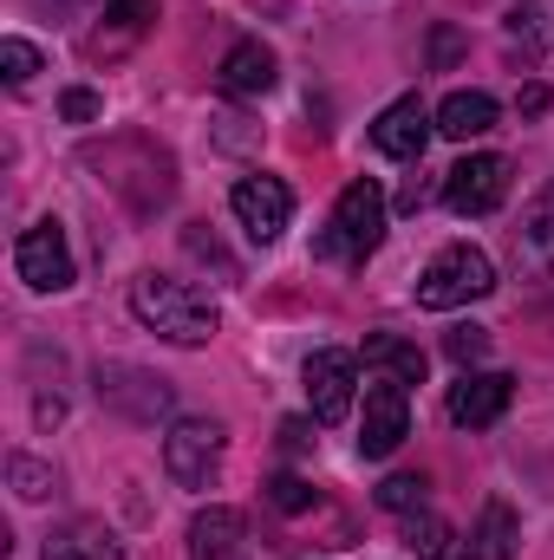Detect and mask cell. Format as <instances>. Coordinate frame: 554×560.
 Listing matches in <instances>:
<instances>
[{
    "label": "cell",
    "instance_id": "cell-1",
    "mask_svg": "<svg viewBox=\"0 0 554 560\" xmlns=\"http://www.w3.org/2000/svg\"><path fill=\"white\" fill-rule=\"evenodd\" d=\"M131 313H138L143 332H157L170 346H209L216 339V306L189 280H170V275L131 280Z\"/></svg>",
    "mask_w": 554,
    "mask_h": 560
},
{
    "label": "cell",
    "instance_id": "cell-2",
    "mask_svg": "<svg viewBox=\"0 0 554 560\" xmlns=\"http://www.w3.org/2000/svg\"><path fill=\"white\" fill-rule=\"evenodd\" d=\"M379 242H385V189H379L372 176H359V183L339 189L333 222H326V235H320V255H333V261H366Z\"/></svg>",
    "mask_w": 554,
    "mask_h": 560
},
{
    "label": "cell",
    "instance_id": "cell-3",
    "mask_svg": "<svg viewBox=\"0 0 554 560\" xmlns=\"http://www.w3.org/2000/svg\"><path fill=\"white\" fill-rule=\"evenodd\" d=\"M483 293H496V268H489V255L470 248V242H450V248L417 275V306H424V313H450V306H470V300H483Z\"/></svg>",
    "mask_w": 554,
    "mask_h": 560
},
{
    "label": "cell",
    "instance_id": "cell-4",
    "mask_svg": "<svg viewBox=\"0 0 554 560\" xmlns=\"http://www.w3.org/2000/svg\"><path fill=\"white\" fill-rule=\"evenodd\" d=\"M405 436H412V392L399 378L372 372V385H366V423H359V456L385 463Z\"/></svg>",
    "mask_w": 554,
    "mask_h": 560
},
{
    "label": "cell",
    "instance_id": "cell-5",
    "mask_svg": "<svg viewBox=\"0 0 554 560\" xmlns=\"http://www.w3.org/2000/svg\"><path fill=\"white\" fill-rule=\"evenodd\" d=\"M216 463H222V423H209V418H176L170 423V436H163V469H170V482L203 489V482L216 476Z\"/></svg>",
    "mask_w": 554,
    "mask_h": 560
},
{
    "label": "cell",
    "instance_id": "cell-6",
    "mask_svg": "<svg viewBox=\"0 0 554 560\" xmlns=\"http://www.w3.org/2000/svg\"><path fill=\"white\" fill-rule=\"evenodd\" d=\"M229 209H235V222H242V235L249 242H280L287 235V222H293V196H287V183L280 176H242L235 183V196H229Z\"/></svg>",
    "mask_w": 554,
    "mask_h": 560
},
{
    "label": "cell",
    "instance_id": "cell-7",
    "mask_svg": "<svg viewBox=\"0 0 554 560\" xmlns=\"http://www.w3.org/2000/svg\"><path fill=\"white\" fill-rule=\"evenodd\" d=\"M503 196H509V163L503 156H463L450 176H443V202H450V215H496L503 209Z\"/></svg>",
    "mask_w": 554,
    "mask_h": 560
},
{
    "label": "cell",
    "instance_id": "cell-8",
    "mask_svg": "<svg viewBox=\"0 0 554 560\" xmlns=\"http://www.w3.org/2000/svg\"><path fill=\"white\" fill-rule=\"evenodd\" d=\"M13 268L33 293H59L72 287V248H66V229L59 222H33L20 242H13Z\"/></svg>",
    "mask_w": 554,
    "mask_h": 560
},
{
    "label": "cell",
    "instance_id": "cell-9",
    "mask_svg": "<svg viewBox=\"0 0 554 560\" xmlns=\"http://www.w3.org/2000/svg\"><path fill=\"white\" fill-rule=\"evenodd\" d=\"M353 392H359V359H353V352L326 346V352L307 359V405H313L320 423L346 418V411H353Z\"/></svg>",
    "mask_w": 554,
    "mask_h": 560
},
{
    "label": "cell",
    "instance_id": "cell-10",
    "mask_svg": "<svg viewBox=\"0 0 554 560\" xmlns=\"http://www.w3.org/2000/svg\"><path fill=\"white\" fill-rule=\"evenodd\" d=\"M430 131H437V118L424 112V98H417V92L392 98V105L372 118V143H379V156H392V163H412V156H424Z\"/></svg>",
    "mask_w": 554,
    "mask_h": 560
},
{
    "label": "cell",
    "instance_id": "cell-11",
    "mask_svg": "<svg viewBox=\"0 0 554 560\" xmlns=\"http://www.w3.org/2000/svg\"><path fill=\"white\" fill-rule=\"evenodd\" d=\"M509 398H516V378H509V372H463V378L450 385V423L489 430V423L509 411Z\"/></svg>",
    "mask_w": 554,
    "mask_h": 560
},
{
    "label": "cell",
    "instance_id": "cell-12",
    "mask_svg": "<svg viewBox=\"0 0 554 560\" xmlns=\"http://www.w3.org/2000/svg\"><path fill=\"white\" fill-rule=\"evenodd\" d=\"M189 560H249V522L235 509H203L189 522Z\"/></svg>",
    "mask_w": 554,
    "mask_h": 560
},
{
    "label": "cell",
    "instance_id": "cell-13",
    "mask_svg": "<svg viewBox=\"0 0 554 560\" xmlns=\"http://www.w3.org/2000/svg\"><path fill=\"white\" fill-rule=\"evenodd\" d=\"M39 560H125V548L105 522H66V528L46 535Z\"/></svg>",
    "mask_w": 554,
    "mask_h": 560
},
{
    "label": "cell",
    "instance_id": "cell-14",
    "mask_svg": "<svg viewBox=\"0 0 554 560\" xmlns=\"http://www.w3.org/2000/svg\"><path fill=\"white\" fill-rule=\"evenodd\" d=\"M516 255L529 275H554V183L522 209V229H516Z\"/></svg>",
    "mask_w": 554,
    "mask_h": 560
},
{
    "label": "cell",
    "instance_id": "cell-15",
    "mask_svg": "<svg viewBox=\"0 0 554 560\" xmlns=\"http://www.w3.org/2000/svg\"><path fill=\"white\" fill-rule=\"evenodd\" d=\"M496 98L489 92H450L443 105H437V131L443 138H457V143H470V138H489L496 131Z\"/></svg>",
    "mask_w": 554,
    "mask_h": 560
},
{
    "label": "cell",
    "instance_id": "cell-16",
    "mask_svg": "<svg viewBox=\"0 0 554 560\" xmlns=\"http://www.w3.org/2000/svg\"><path fill=\"white\" fill-rule=\"evenodd\" d=\"M268 85H275V52H268L262 39L229 46V59H222V92H235V98H262Z\"/></svg>",
    "mask_w": 554,
    "mask_h": 560
},
{
    "label": "cell",
    "instance_id": "cell-17",
    "mask_svg": "<svg viewBox=\"0 0 554 560\" xmlns=\"http://www.w3.org/2000/svg\"><path fill=\"white\" fill-rule=\"evenodd\" d=\"M366 372L399 378V385L412 392V385H424V352H417L412 339H399V332H372V339H366Z\"/></svg>",
    "mask_w": 554,
    "mask_h": 560
},
{
    "label": "cell",
    "instance_id": "cell-18",
    "mask_svg": "<svg viewBox=\"0 0 554 560\" xmlns=\"http://www.w3.org/2000/svg\"><path fill=\"white\" fill-rule=\"evenodd\" d=\"M476 555L483 560H516V515H509V502H489V509H483Z\"/></svg>",
    "mask_w": 554,
    "mask_h": 560
},
{
    "label": "cell",
    "instance_id": "cell-19",
    "mask_svg": "<svg viewBox=\"0 0 554 560\" xmlns=\"http://www.w3.org/2000/svg\"><path fill=\"white\" fill-rule=\"evenodd\" d=\"M509 33L549 52L554 46V0H516V7H509Z\"/></svg>",
    "mask_w": 554,
    "mask_h": 560
},
{
    "label": "cell",
    "instance_id": "cell-20",
    "mask_svg": "<svg viewBox=\"0 0 554 560\" xmlns=\"http://www.w3.org/2000/svg\"><path fill=\"white\" fill-rule=\"evenodd\" d=\"M405 548L424 555V560H443L450 548H457V535H450L437 515H412V522H405Z\"/></svg>",
    "mask_w": 554,
    "mask_h": 560
},
{
    "label": "cell",
    "instance_id": "cell-21",
    "mask_svg": "<svg viewBox=\"0 0 554 560\" xmlns=\"http://www.w3.org/2000/svg\"><path fill=\"white\" fill-rule=\"evenodd\" d=\"M0 72H7V85H26V79L39 72V46H26V39H0Z\"/></svg>",
    "mask_w": 554,
    "mask_h": 560
},
{
    "label": "cell",
    "instance_id": "cell-22",
    "mask_svg": "<svg viewBox=\"0 0 554 560\" xmlns=\"http://www.w3.org/2000/svg\"><path fill=\"white\" fill-rule=\"evenodd\" d=\"M379 509H392V515H417V509H424V476H392V482L379 489Z\"/></svg>",
    "mask_w": 554,
    "mask_h": 560
},
{
    "label": "cell",
    "instance_id": "cell-23",
    "mask_svg": "<svg viewBox=\"0 0 554 560\" xmlns=\"http://www.w3.org/2000/svg\"><path fill=\"white\" fill-rule=\"evenodd\" d=\"M7 469H13V482H20V495H26V502L53 495V469H46V463H33V456H13Z\"/></svg>",
    "mask_w": 554,
    "mask_h": 560
},
{
    "label": "cell",
    "instance_id": "cell-24",
    "mask_svg": "<svg viewBox=\"0 0 554 560\" xmlns=\"http://www.w3.org/2000/svg\"><path fill=\"white\" fill-rule=\"evenodd\" d=\"M443 352H450L457 365H476V359L489 352V332H483V326H457V332L443 339Z\"/></svg>",
    "mask_w": 554,
    "mask_h": 560
},
{
    "label": "cell",
    "instance_id": "cell-25",
    "mask_svg": "<svg viewBox=\"0 0 554 560\" xmlns=\"http://www.w3.org/2000/svg\"><path fill=\"white\" fill-rule=\"evenodd\" d=\"M313 502V489L300 482V476H275V509H287V515H300Z\"/></svg>",
    "mask_w": 554,
    "mask_h": 560
},
{
    "label": "cell",
    "instance_id": "cell-26",
    "mask_svg": "<svg viewBox=\"0 0 554 560\" xmlns=\"http://www.w3.org/2000/svg\"><path fill=\"white\" fill-rule=\"evenodd\" d=\"M105 20H118V26H131L138 33L143 20H157V0H112V13Z\"/></svg>",
    "mask_w": 554,
    "mask_h": 560
},
{
    "label": "cell",
    "instance_id": "cell-27",
    "mask_svg": "<svg viewBox=\"0 0 554 560\" xmlns=\"http://www.w3.org/2000/svg\"><path fill=\"white\" fill-rule=\"evenodd\" d=\"M59 112H66L72 125H85V118H99V92H85V85H72V92L59 98Z\"/></svg>",
    "mask_w": 554,
    "mask_h": 560
},
{
    "label": "cell",
    "instance_id": "cell-28",
    "mask_svg": "<svg viewBox=\"0 0 554 560\" xmlns=\"http://www.w3.org/2000/svg\"><path fill=\"white\" fill-rule=\"evenodd\" d=\"M443 560H483V555H463V548H450V555H443Z\"/></svg>",
    "mask_w": 554,
    "mask_h": 560
}]
</instances>
